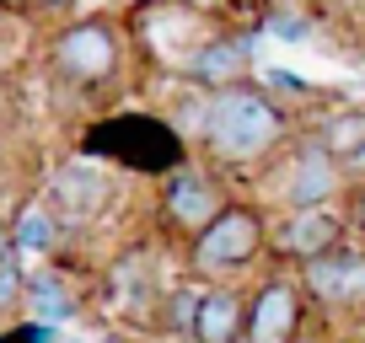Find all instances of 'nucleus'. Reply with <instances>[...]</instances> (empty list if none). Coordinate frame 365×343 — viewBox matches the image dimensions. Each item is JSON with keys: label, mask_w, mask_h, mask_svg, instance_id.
<instances>
[{"label": "nucleus", "mask_w": 365, "mask_h": 343, "mask_svg": "<svg viewBox=\"0 0 365 343\" xmlns=\"http://www.w3.org/2000/svg\"><path fill=\"white\" fill-rule=\"evenodd\" d=\"M290 139H296V124L269 86L242 80L226 92H210V118H205V134H199V150L215 172H231V177L263 172Z\"/></svg>", "instance_id": "1"}, {"label": "nucleus", "mask_w": 365, "mask_h": 343, "mask_svg": "<svg viewBox=\"0 0 365 343\" xmlns=\"http://www.w3.org/2000/svg\"><path fill=\"white\" fill-rule=\"evenodd\" d=\"M269 268V209L258 199H231L215 226L182 247V279L194 285H242Z\"/></svg>", "instance_id": "2"}, {"label": "nucleus", "mask_w": 365, "mask_h": 343, "mask_svg": "<svg viewBox=\"0 0 365 343\" xmlns=\"http://www.w3.org/2000/svg\"><path fill=\"white\" fill-rule=\"evenodd\" d=\"M252 199H258L269 215L344 204V199H349V167L333 161L312 134H296L263 172H252Z\"/></svg>", "instance_id": "3"}, {"label": "nucleus", "mask_w": 365, "mask_h": 343, "mask_svg": "<svg viewBox=\"0 0 365 343\" xmlns=\"http://www.w3.org/2000/svg\"><path fill=\"white\" fill-rule=\"evenodd\" d=\"M129 22L118 16H70L48 33V70L76 92H113L129 70Z\"/></svg>", "instance_id": "4"}, {"label": "nucleus", "mask_w": 365, "mask_h": 343, "mask_svg": "<svg viewBox=\"0 0 365 343\" xmlns=\"http://www.w3.org/2000/svg\"><path fill=\"white\" fill-rule=\"evenodd\" d=\"M231 204V188H226V172H215L205 161H178V167H167V177H161L156 188V231L167 241H188L199 236V231L215 226V215Z\"/></svg>", "instance_id": "5"}, {"label": "nucleus", "mask_w": 365, "mask_h": 343, "mask_svg": "<svg viewBox=\"0 0 365 343\" xmlns=\"http://www.w3.org/2000/svg\"><path fill=\"white\" fill-rule=\"evenodd\" d=\"M344 241H354L349 231V209L344 204H322V209H285L269 215V263L274 268H307L328 252H339Z\"/></svg>", "instance_id": "6"}, {"label": "nucleus", "mask_w": 365, "mask_h": 343, "mask_svg": "<svg viewBox=\"0 0 365 343\" xmlns=\"http://www.w3.org/2000/svg\"><path fill=\"white\" fill-rule=\"evenodd\" d=\"M307 317H312V300L301 290V274L269 263L247 285V338L242 343H301Z\"/></svg>", "instance_id": "7"}, {"label": "nucleus", "mask_w": 365, "mask_h": 343, "mask_svg": "<svg viewBox=\"0 0 365 343\" xmlns=\"http://www.w3.org/2000/svg\"><path fill=\"white\" fill-rule=\"evenodd\" d=\"M103 295L113 306V317H124L129 327H156L167 285L156 274V252L150 247H124L103 274Z\"/></svg>", "instance_id": "8"}, {"label": "nucleus", "mask_w": 365, "mask_h": 343, "mask_svg": "<svg viewBox=\"0 0 365 343\" xmlns=\"http://www.w3.org/2000/svg\"><path fill=\"white\" fill-rule=\"evenodd\" d=\"M296 274H301L312 311H322V317H365V247L360 241H344L339 252L296 268Z\"/></svg>", "instance_id": "9"}, {"label": "nucleus", "mask_w": 365, "mask_h": 343, "mask_svg": "<svg viewBox=\"0 0 365 343\" xmlns=\"http://www.w3.org/2000/svg\"><path fill=\"white\" fill-rule=\"evenodd\" d=\"M252 65H258L252 33H226V27H220L210 43L194 48V59L182 65L178 80H188V86H199V92H226V86L252 80Z\"/></svg>", "instance_id": "10"}, {"label": "nucleus", "mask_w": 365, "mask_h": 343, "mask_svg": "<svg viewBox=\"0 0 365 343\" xmlns=\"http://www.w3.org/2000/svg\"><path fill=\"white\" fill-rule=\"evenodd\" d=\"M43 199L59 209V220H65L70 231H76V226H91V220L113 204V172L91 167V161L59 167L54 177H48V194H43Z\"/></svg>", "instance_id": "11"}, {"label": "nucleus", "mask_w": 365, "mask_h": 343, "mask_svg": "<svg viewBox=\"0 0 365 343\" xmlns=\"http://www.w3.org/2000/svg\"><path fill=\"white\" fill-rule=\"evenodd\" d=\"M27 322H48V327H70L86 311V290L76 285L65 263H38L27 268V300H22Z\"/></svg>", "instance_id": "12"}, {"label": "nucleus", "mask_w": 365, "mask_h": 343, "mask_svg": "<svg viewBox=\"0 0 365 343\" xmlns=\"http://www.w3.org/2000/svg\"><path fill=\"white\" fill-rule=\"evenodd\" d=\"M65 236H70V226L59 220V209L48 204V199H27L22 209L11 215V241H16V263H54L59 258V247H65Z\"/></svg>", "instance_id": "13"}, {"label": "nucleus", "mask_w": 365, "mask_h": 343, "mask_svg": "<svg viewBox=\"0 0 365 343\" xmlns=\"http://www.w3.org/2000/svg\"><path fill=\"white\" fill-rule=\"evenodd\" d=\"M247 338V285H205L188 343H242Z\"/></svg>", "instance_id": "14"}, {"label": "nucleus", "mask_w": 365, "mask_h": 343, "mask_svg": "<svg viewBox=\"0 0 365 343\" xmlns=\"http://www.w3.org/2000/svg\"><path fill=\"white\" fill-rule=\"evenodd\" d=\"M307 134L317 139L333 161L349 167L354 156H365V102H333L322 118H312Z\"/></svg>", "instance_id": "15"}, {"label": "nucleus", "mask_w": 365, "mask_h": 343, "mask_svg": "<svg viewBox=\"0 0 365 343\" xmlns=\"http://www.w3.org/2000/svg\"><path fill=\"white\" fill-rule=\"evenodd\" d=\"M199 290L194 279H178V285L167 290V300H161V317H156V332H167V338H194V317H199Z\"/></svg>", "instance_id": "16"}, {"label": "nucleus", "mask_w": 365, "mask_h": 343, "mask_svg": "<svg viewBox=\"0 0 365 343\" xmlns=\"http://www.w3.org/2000/svg\"><path fill=\"white\" fill-rule=\"evenodd\" d=\"M263 33L279 38V43H312V38H317V22H312V11H301V6H269V11H263Z\"/></svg>", "instance_id": "17"}, {"label": "nucleus", "mask_w": 365, "mask_h": 343, "mask_svg": "<svg viewBox=\"0 0 365 343\" xmlns=\"http://www.w3.org/2000/svg\"><path fill=\"white\" fill-rule=\"evenodd\" d=\"M22 300H27V268L22 263H6V268H0V322L16 317Z\"/></svg>", "instance_id": "18"}, {"label": "nucleus", "mask_w": 365, "mask_h": 343, "mask_svg": "<svg viewBox=\"0 0 365 343\" xmlns=\"http://www.w3.org/2000/svg\"><path fill=\"white\" fill-rule=\"evenodd\" d=\"M0 343H76L65 327H48V322H16Z\"/></svg>", "instance_id": "19"}, {"label": "nucleus", "mask_w": 365, "mask_h": 343, "mask_svg": "<svg viewBox=\"0 0 365 343\" xmlns=\"http://www.w3.org/2000/svg\"><path fill=\"white\" fill-rule=\"evenodd\" d=\"M188 11H199V16H210V22H231V16H242V6L247 0H182Z\"/></svg>", "instance_id": "20"}, {"label": "nucleus", "mask_w": 365, "mask_h": 343, "mask_svg": "<svg viewBox=\"0 0 365 343\" xmlns=\"http://www.w3.org/2000/svg\"><path fill=\"white\" fill-rule=\"evenodd\" d=\"M344 209H349V231H354V241L365 247V177H360V183H349V199H344Z\"/></svg>", "instance_id": "21"}, {"label": "nucleus", "mask_w": 365, "mask_h": 343, "mask_svg": "<svg viewBox=\"0 0 365 343\" xmlns=\"http://www.w3.org/2000/svg\"><path fill=\"white\" fill-rule=\"evenodd\" d=\"M263 80H269L274 97H307V80L290 75V70H263Z\"/></svg>", "instance_id": "22"}, {"label": "nucleus", "mask_w": 365, "mask_h": 343, "mask_svg": "<svg viewBox=\"0 0 365 343\" xmlns=\"http://www.w3.org/2000/svg\"><path fill=\"white\" fill-rule=\"evenodd\" d=\"M16 263V241H11V215H0V268Z\"/></svg>", "instance_id": "23"}, {"label": "nucleus", "mask_w": 365, "mask_h": 343, "mask_svg": "<svg viewBox=\"0 0 365 343\" xmlns=\"http://www.w3.org/2000/svg\"><path fill=\"white\" fill-rule=\"evenodd\" d=\"M91 343H140V338H135L129 327H108V332H97Z\"/></svg>", "instance_id": "24"}, {"label": "nucleus", "mask_w": 365, "mask_h": 343, "mask_svg": "<svg viewBox=\"0 0 365 343\" xmlns=\"http://www.w3.org/2000/svg\"><path fill=\"white\" fill-rule=\"evenodd\" d=\"M360 177H365V156H354L349 161V183H360Z\"/></svg>", "instance_id": "25"}, {"label": "nucleus", "mask_w": 365, "mask_h": 343, "mask_svg": "<svg viewBox=\"0 0 365 343\" xmlns=\"http://www.w3.org/2000/svg\"><path fill=\"white\" fill-rule=\"evenodd\" d=\"M27 6H38V0H0V11H27Z\"/></svg>", "instance_id": "26"}, {"label": "nucleus", "mask_w": 365, "mask_h": 343, "mask_svg": "<svg viewBox=\"0 0 365 343\" xmlns=\"http://www.w3.org/2000/svg\"><path fill=\"white\" fill-rule=\"evenodd\" d=\"M113 6H118V11H145L150 0H113Z\"/></svg>", "instance_id": "27"}, {"label": "nucleus", "mask_w": 365, "mask_h": 343, "mask_svg": "<svg viewBox=\"0 0 365 343\" xmlns=\"http://www.w3.org/2000/svg\"><path fill=\"white\" fill-rule=\"evenodd\" d=\"M269 6H301V0H269Z\"/></svg>", "instance_id": "28"}]
</instances>
